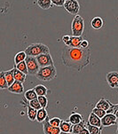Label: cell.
Returning <instances> with one entry per match:
<instances>
[{"label": "cell", "instance_id": "83f0119b", "mask_svg": "<svg viewBox=\"0 0 118 134\" xmlns=\"http://www.w3.org/2000/svg\"><path fill=\"white\" fill-rule=\"evenodd\" d=\"M14 67L16 68L18 70H20V72H22L23 74L28 75V69H27V65H26L25 60L21 61V62H20V63H18V64H16L14 66Z\"/></svg>", "mask_w": 118, "mask_h": 134}, {"label": "cell", "instance_id": "44dd1931", "mask_svg": "<svg viewBox=\"0 0 118 134\" xmlns=\"http://www.w3.org/2000/svg\"><path fill=\"white\" fill-rule=\"evenodd\" d=\"M72 127L73 124H71L69 121H62L61 124L60 125V131L63 132H71L72 133Z\"/></svg>", "mask_w": 118, "mask_h": 134}, {"label": "cell", "instance_id": "e0dca14e", "mask_svg": "<svg viewBox=\"0 0 118 134\" xmlns=\"http://www.w3.org/2000/svg\"><path fill=\"white\" fill-rule=\"evenodd\" d=\"M83 120V116H82V115L78 114V113H73L71 115L69 116V122H70L71 124H79L80 122H82Z\"/></svg>", "mask_w": 118, "mask_h": 134}, {"label": "cell", "instance_id": "ac0fdd59", "mask_svg": "<svg viewBox=\"0 0 118 134\" xmlns=\"http://www.w3.org/2000/svg\"><path fill=\"white\" fill-rule=\"evenodd\" d=\"M48 116V114H47V110L45 108H41L39 110H37V121L39 122H43L45 119Z\"/></svg>", "mask_w": 118, "mask_h": 134}, {"label": "cell", "instance_id": "8d00e7d4", "mask_svg": "<svg viewBox=\"0 0 118 134\" xmlns=\"http://www.w3.org/2000/svg\"><path fill=\"white\" fill-rule=\"evenodd\" d=\"M79 134H90V131H88V129L85 127V128H83V130L80 131V133H79Z\"/></svg>", "mask_w": 118, "mask_h": 134}, {"label": "cell", "instance_id": "8992f818", "mask_svg": "<svg viewBox=\"0 0 118 134\" xmlns=\"http://www.w3.org/2000/svg\"><path fill=\"white\" fill-rule=\"evenodd\" d=\"M63 6L65 10L72 15H77L80 10V4L77 0H66Z\"/></svg>", "mask_w": 118, "mask_h": 134}, {"label": "cell", "instance_id": "277c9868", "mask_svg": "<svg viewBox=\"0 0 118 134\" xmlns=\"http://www.w3.org/2000/svg\"><path fill=\"white\" fill-rule=\"evenodd\" d=\"M85 29V20L80 15H75L71 23L72 35L75 37H82Z\"/></svg>", "mask_w": 118, "mask_h": 134}, {"label": "cell", "instance_id": "cb8c5ba5", "mask_svg": "<svg viewBox=\"0 0 118 134\" xmlns=\"http://www.w3.org/2000/svg\"><path fill=\"white\" fill-rule=\"evenodd\" d=\"M4 76H5V80L7 82L8 87L10 85H13V83L14 82V77H13V70H7V71H4Z\"/></svg>", "mask_w": 118, "mask_h": 134}, {"label": "cell", "instance_id": "52a82bcc", "mask_svg": "<svg viewBox=\"0 0 118 134\" xmlns=\"http://www.w3.org/2000/svg\"><path fill=\"white\" fill-rule=\"evenodd\" d=\"M36 59H37L40 68H44V67H47V66L54 65L53 64V58H52V56L50 53L41 54V55L37 56Z\"/></svg>", "mask_w": 118, "mask_h": 134}, {"label": "cell", "instance_id": "3957f363", "mask_svg": "<svg viewBox=\"0 0 118 134\" xmlns=\"http://www.w3.org/2000/svg\"><path fill=\"white\" fill-rule=\"evenodd\" d=\"M25 53L27 56H32V57H37L38 55L44 53H50V49L47 45L41 43H34L29 45L25 50Z\"/></svg>", "mask_w": 118, "mask_h": 134}, {"label": "cell", "instance_id": "f1b7e54d", "mask_svg": "<svg viewBox=\"0 0 118 134\" xmlns=\"http://www.w3.org/2000/svg\"><path fill=\"white\" fill-rule=\"evenodd\" d=\"M86 128L90 131V134H101L102 129L99 128V127H97V126H93V125H91V124H86Z\"/></svg>", "mask_w": 118, "mask_h": 134}, {"label": "cell", "instance_id": "484cf974", "mask_svg": "<svg viewBox=\"0 0 118 134\" xmlns=\"http://www.w3.org/2000/svg\"><path fill=\"white\" fill-rule=\"evenodd\" d=\"M6 89H8V85L4 76V71H1L0 72V90Z\"/></svg>", "mask_w": 118, "mask_h": 134}, {"label": "cell", "instance_id": "f35d334b", "mask_svg": "<svg viewBox=\"0 0 118 134\" xmlns=\"http://www.w3.org/2000/svg\"><path fill=\"white\" fill-rule=\"evenodd\" d=\"M116 132H117V134H118V127H117V131H116Z\"/></svg>", "mask_w": 118, "mask_h": 134}, {"label": "cell", "instance_id": "d6a6232c", "mask_svg": "<svg viewBox=\"0 0 118 134\" xmlns=\"http://www.w3.org/2000/svg\"><path fill=\"white\" fill-rule=\"evenodd\" d=\"M93 114H95L97 115L98 117H99L101 119L102 117L104 116L106 114V112L105 110H103V109H100V108H94L93 109H92V111Z\"/></svg>", "mask_w": 118, "mask_h": 134}, {"label": "cell", "instance_id": "7c38bea8", "mask_svg": "<svg viewBox=\"0 0 118 134\" xmlns=\"http://www.w3.org/2000/svg\"><path fill=\"white\" fill-rule=\"evenodd\" d=\"M88 124H91V125H93V126H97L99 128L102 129V126L101 125V119L99 117L97 116L96 115L93 114V113H91L89 115V118H88Z\"/></svg>", "mask_w": 118, "mask_h": 134}, {"label": "cell", "instance_id": "e575fe53", "mask_svg": "<svg viewBox=\"0 0 118 134\" xmlns=\"http://www.w3.org/2000/svg\"><path fill=\"white\" fill-rule=\"evenodd\" d=\"M80 48H82V49H87V48H89V42H88L87 40L83 39L81 42Z\"/></svg>", "mask_w": 118, "mask_h": 134}, {"label": "cell", "instance_id": "ba28073f", "mask_svg": "<svg viewBox=\"0 0 118 134\" xmlns=\"http://www.w3.org/2000/svg\"><path fill=\"white\" fill-rule=\"evenodd\" d=\"M42 124H43V131H44V134H60V127H54L53 125H51L49 122V116H47V118Z\"/></svg>", "mask_w": 118, "mask_h": 134}, {"label": "cell", "instance_id": "5bb4252c", "mask_svg": "<svg viewBox=\"0 0 118 134\" xmlns=\"http://www.w3.org/2000/svg\"><path fill=\"white\" fill-rule=\"evenodd\" d=\"M83 40V39L82 37H75V36H72V37H70V40L67 46L75 47V48H80L81 42Z\"/></svg>", "mask_w": 118, "mask_h": 134}, {"label": "cell", "instance_id": "30bf717a", "mask_svg": "<svg viewBox=\"0 0 118 134\" xmlns=\"http://www.w3.org/2000/svg\"><path fill=\"white\" fill-rule=\"evenodd\" d=\"M117 122V118L113 114H106L101 118V125L103 127H108L115 125Z\"/></svg>", "mask_w": 118, "mask_h": 134}, {"label": "cell", "instance_id": "4fadbf2b", "mask_svg": "<svg viewBox=\"0 0 118 134\" xmlns=\"http://www.w3.org/2000/svg\"><path fill=\"white\" fill-rule=\"evenodd\" d=\"M12 70H13V77H14V80L15 81L20 82V83H23L24 82L26 81L27 75H25V74L22 73V72H20V70H18L15 67L13 68Z\"/></svg>", "mask_w": 118, "mask_h": 134}, {"label": "cell", "instance_id": "9c48e42d", "mask_svg": "<svg viewBox=\"0 0 118 134\" xmlns=\"http://www.w3.org/2000/svg\"><path fill=\"white\" fill-rule=\"evenodd\" d=\"M106 82L112 89H118V72L112 71L106 74Z\"/></svg>", "mask_w": 118, "mask_h": 134}, {"label": "cell", "instance_id": "d590c367", "mask_svg": "<svg viewBox=\"0 0 118 134\" xmlns=\"http://www.w3.org/2000/svg\"><path fill=\"white\" fill-rule=\"evenodd\" d=\"M69 40H70V36H69V35H66V36H63V37H62V41H63V43L65 44L66 46H67L68 44H69Z\"/></svg>", "mask_w": 118, "mask_h": 134}, {"label": "cell", "instance_id": "1f68e13d", "mask_svg": "<svg viewBox=\"0 0 118 134\" xmlns=\"http://www.w3.org/2000/svg\"><path fill=\"white\" fill-rule=\"evenodd\" d=\"M49 122L51 125H53L54 127H60L61 122H62V120L59 117H53L52 119H49Z\"/></svg>", "mask_w": 118, "mask_h": 134}, {"label": "cell", "instance_id": "4316f807", "mask_svg": "<svg viewBox=\"0 0 118 134\" xmlns=\"http://www.w3.org/2000/svg\"><path fill=\"white\" fill-rule=\"evenodd\" d=\"M26 57H27V55H26V53H25L24 51L18 53L16 55H15V57H14V63H15V65L18 64V63H20V62H21V61H24L25 59H26Z\"/></svg>", "mask_w": 118, "mask_h": 134}, {"label": "cell", "instance_id": "9a60e30c", "mask_svg": "<svg viewBox=\"0 0 118 134\" xmlns=\"http://www.w3.org/2000/svg\"><path fill=\"white\" fill-rule=\"evenodd\" d=\"M91 26L94 29H100L104 26V20L101 17H94L91 21Z\"/></svg>", "mask_w": 118, "mask_h": 134}, {"label": "cell", "instance_id": "d4e9b609", "mask_svg": "<svg viewBox=\"0 0 118 134\" xmlns=\"http://www.w3.org/2000/svg\"><path fill=\"white\" fill-rule=\"evenodd\" d=\"M37 110L34 109L33 108H31L28 104V112H27V115H28V117L30 121H35L37 119Z\"/></svg>", "mask_w": 118, "mask_h": 134}, {"label": "cell", "instance_id": "8fae6325", "mask_svg": "<svg viewBox=\"0 0 118 134\" xmlns=\"http://www.w3.org/2000/svg\"><path fill=\"white\" fill-rule=\"evenodd\" d=\"M9 92H12V93L15 94H21L24 92V87H23V83H20V82L14 81L12 85H10L7 89Z\"/></svg>", "mask_w": 118, "mask_h": 134}, {"label": "cell", "instance_id": "7a4b0ae2", "mask_svg": "<svg viewBox=\"0 0 118 134\" xmlns=\"http://www.w3.org/2000/svg\"><path fill=\"white\" fill-rule=\"evenodd\" d=\"M36 76L40 81L48 82L53 80V79H54L57 76V70H56L55 66L52 65L44 68H40V69L38 70Z\"/></svg>", "mask_w": 118, "mask_h": 134}, {"label": "cell", "instance_id": "f546056e", "mask_svg": "<svg viewBox=\"0 0 118 134\" xmlns=\"http://www.w3.org/2000/svg\"><path fill=\"white\" fill-rule=\"evenodd\" d=\"M37 99L42 108H46L48 106V99L46 96H37Z\"/></svg>", "mask_w": 118, "mask_h": 134}, {"label": "cell", "instance_id": "4dcf8cb0", "mask_svg": "<svg viewBox=\"0 0 118 134\" xmlns=\"http://www.w3.org/2000/svg\"><path fill=\"white\" fill-rule=\"evenodd\" d=\"M28 104L31 107V108H33L34 109H36V110H39L41 108L40 103H39V101H38L37 98V99H32V100H30V101H29Z\"/></svg>", "mask_w": 118, "mask_h": 134}, {"label": "cell", "instance_id": "6da1fadb", "mask_svg": "<svg viewBox=\"0 0 118 134\" xmlns=\"http://www.w3.org/2000/svg\"><path fill=\"white\" fill-rule=\"evenodd\" d=\"M91 48L82 49L65 46L61 53L62 63L69 69L74 70L83 69L90 63Z\"/></svg>", "mask_w": 118, "mask_h": 134}, {"label": "cell", "instance_id": "74e56055", "mask_svg": "<svg viewBox=\"0 0 118 134\" xmlns=\"http://www.w3.org/2000/svg\"><path fill=\"white\" fill-rule=\"evenodd\" d=\"M60 134H72L71 132H63V131H60Z\"/></svg>", "mask_w": 118, "mask_h": 134}, {"label": "cell", "instance_id": "ab89813d", "mask_svg": "<svg viewBox=\"0 0 118 134\" xmlns=\"http://www.w3.org/2000/svg\"><path fill=\"white\" fill-rule=\"evenodd\" d=\"M117 119H118V118H117ZM116 124H117V125H118V120H117V122H116Z\"/></svg>", "mask_w": 118, "mask_h": 134}, {"label": "cell", "instance_id": "603a6c76", "mask_svg": "<svg viewBox=\"0 0 118 134\" xmlns=\"http://www.w3.org/2000/svg\"><path fill=\"white\" fill-rule=\"evenodd\" d=\"M24 98L26 100L30 101L34 99H37V95L35 91H34V89H29L28 91H26V92H25V94H24Z\"/></svg>", "mask_w": 118, "mask_h": 134}, {"label": "cell", "instance_id": "836d02e7", "mask_svg": "<svg viewBox=\"0 0 118 134\" xmlns=\"http://www.w3.org/2000/svg\"><path fill=\"white\" fill-rule=\"evenodd\" d=\"M52 1V4L53 5H56V6H62L64 4L66 0H51Z\"/></svg>", "mask_w": 118, "mask_h": 134}, {"label": "cell", "instance_id": "d6986e66", "mask_svg": "<svg viewBox=\"0 0 118 134\" xmlns=\"http://www.w3.org/2000/svg\"><path fill=\"white\" fill-rule=\"evenodd\" d=\"M109 103H110L109 100L102 98V99H100L98 101V103L96 104V107H95V108H100V109L106 111V110H108V108H109V107H110Z\"/></svg>", "mask_w": 118, "mask_h": 134}, {"label": "cell", "instance_id": "2e32d148", "mask_svg": "<svg viewBox=\"0 0 118 134\" xmlns=\"http://www.w3.org/2000/svg\"><path fill=\"white\" fill-rule=\"evenodd\" d=\"M33 89L37 96H47V93H48V89L43 85H38Z\"/></svg>", "mask_w": 118, "mask_h": 134}, {"label": "cell", "instance_id": "5b68a950", "mask_svg": "<svg viewBox=\"0 0 118 134\" xmlns=\"http://www.w3.org/2000/svg\"><path fill=\"white\" fill-rule=\"evenodd\" d=\"M25 62H26L27 69H28V75L36 76L38 72V70L40 69V66L38 64L36 57L27 56L26 59H25Z\"/></svg>", "mask_w": 118, "mask_h": 134}, {"label": "cell", "instance_id": "ffe728a7", "mask_svg": "<svg viewBox=\"0 0 118 134\" xmlns=\"http://www.w3.org/2000/svg\"><path fill=\"white\" fill-rule=\"evenodd\" d=\"M86 127V124L85 119L83 120L82 122H80L77 124H74L73 127H72V134H79L80 131L83 130V128Z\"/></svg>", "mask_w": 118, "mask_h": 134}, {"label": "cell", "instance_id": "7402d4cb", "mask_svg": "<svg viewBox=\"0 0 118 134\" xmlns=\"http://www.w3.org/2000/svg\"><path fill=\"white\" fill-rule=\"evenodd\" d=\"M37 4L43 10H48L53 5L51 0H37Z\"/></svg>", "mask_w": 118, "mask_h": 134}]
</instances>
